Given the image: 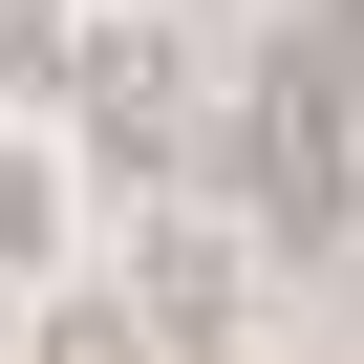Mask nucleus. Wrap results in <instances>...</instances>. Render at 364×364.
Returning <instances> with one entry per match:
<instances>
[{
	"mask_svg": "<svg viewBox=\"0 0 364 364\" xmlns=\"http://www.w3.org/2000/svg\"><path fill=\"white\" fill-rule=\"evenodd\" d=\"M236 150H257V215H279V236H343V215H364V22H300V43L257 65Z\"/></svg>",
	"mask_w": 364,
	"mask_h": 364,
	"instance_id": "1",
	"label": "nucleus"
},
{
	"mask_svg": "<svg viewBox=\"0 0 364 364\" xmlns=\"http://www.w3.org/2000/svg\"><path fill=\"white\" fill-rule=\"evenodd\" d=\"M86 129H107V171H171V43H150V22L86 43Z\"/></svg>",
	"mask_w": 364,
	"mask_h": 364,
	"instance_id": "2",
	"label": "nucleus"
},
{
	"mask_svg": "<svg viewBox=\"0 0 364 364\" xmlns=\"http://www.w3.org/2000/svg\"><path fill=\"white\" fill-rule=\"evenodd\" d=\"M150 343H215V236H193V215L150 236Z\"/></svg>",
	"mask_w": 364,
	"mask_h": 364,
	"instance_id": "3",
	"label": "nucleus"
},
{
	"mask_svg": "<svg viewBox=\"0 0 364 364\" xmlns=\"http://www.w3.org/2000/svg\"><path fill=\"white\" fill-rule=\"evenodd\" d=\"M22 364H150V300H43V343Z\"/></svg>",
	"mask_w": 364,
	"mask_h": 364,
	"instance_id": "4",
	"label": "nucleus"
}]
</instances>
